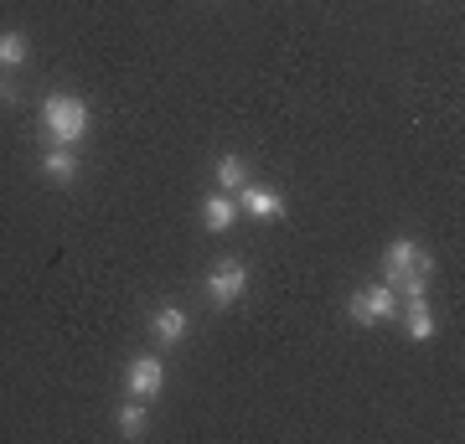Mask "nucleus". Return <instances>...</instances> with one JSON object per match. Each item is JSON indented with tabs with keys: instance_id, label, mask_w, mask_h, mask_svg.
Returning <instances> with one entry per match:
<instances>
[{
	"instance_id": "1",
	"label": "nucleus",
	"mask_w": 465,
	"mask_h": 444,
	"mask_svg": "<svg viewBox=\"0 0 465 444\" xmlns=\"http://www.w3.org/2000/svg\"><path fill=\"white\" fill-rule=\"evenodd\" d=\"M430 274H434L430 248L409 243V238H399V243L382 248V284H388V290H403V295H424Z\"/></svg>"
},
{
	"instance_id": "2",
	"label": "nucleus",
	"mask_w": 465,
	"mask_h": 444,
	"mask_svg": "<svg viewBox=\"0 0 465 444\" xmlns=\"http://www.w3.org/2000/svg\"><path fill=\"white\" fill-rule=\"evenodd\" d=\"M42 124H47L52 145H78L88 134V104L73 99V94H52L42 104Z\"/></svg>"
},
{
	"instance_id": "3",
	"label": "nucleus",
	"mask_w": 465,
	"mask_h": 444,
	"mask_svg": "<svg viewBox=\"0 0 465 444\" xmlns=\"http://www.w3.org/2000/svg\"><path fill=\"white\" fill-rule=\"evenodd\" d=\"M243 290H249V263L223 259V263L213 269V274H207V295H213L217 305H232V300L243 295Z\"/></svg>"
},
{
	"instance_id": "4",
	"label": "nucleus",
	"mask_w": 465,
	"mask_h": 444,
	"mask_svg": "<svg viewBox=\"0 0 465 444\" xmlns=\"http://www.w3.org/2000/svg\"><path fill=\"white\" fill-rule=\"evenodd\" d=\"M393 305H399V300H393V290H388V284H372V290H357V295H351V321H362V326H378V321H388V315H393Z\"/></svg>"
},
{
	"instance_id": "5",
	"label": "nucleus",
	"mask_w": 465,
	"mask_h": 444,
	"mask_svg": "<svg viewBox=\"0 0 465 444\" xmlns=\"http://www.w3.org/2000/svg\"><path fill=\"white\" fill-rule=\"evenodd\" d=\"M166 388V367H161V357H134L130 362V393L134 398H155Z\"/></svg>"
},
{
	"instance_id": "6",
	"label": "nucleus",
	"mask_w": 465,
	"mask_h": 444,
	"mask_svg": "<svg viewBox=\"0 0 465 444\" xmlns=\"http://www.w3.org/2000/svg\"><path fill=\"white\" fill-rule=\"evenodd\" d=\"M238 207L249 217H264V222H274V217L284 212V202H280V192H269V186H238Z\"/></svg>"
},
{
	"instance_id": "7",
	"label": "nucleus",
	"mask_w": 465,
	"mask_h": 444,
	"mask_svg": "<svg viewBox=\"0 0 465 444\" xmlns=\"http://www.w3.org/2000/svg\"><path fill=\"white\" fill-rule=\"evenodd\" d=\"M150 331H155V341L176 346V341L186 336V311H176V305H166V311H155V315H150Z\"/></svg>"
},
{
	"instance_id": "8",
	"label": "nucleus",
	"mask_w": 465,
	"mask_h": 444,
	"mask_svg": "<svg viewBox=\"0 0 465 444\" xmlns=\"http://www.w3.org/2000/svg\"><path fill=\"white\" fill-rule=\"evenodd\" d=\"M403 331H409L414 341H430V336H434V311L424 305V295H409V311H403Z\"/></svg>"
},
{
	"instance_id": "9",
	"label": "nucleus",
	"mask_w": 465,
	"mask_h": 444,
	"mask_svg": "<svg viewBox=\"0 0 465 444\" xmlns=\"http://www.w3.org/2000/svg\"><path fill=\"white\" fill-rule=\"evenodd\" d=\"M202 222H207V232H228L232 222H238V202H232V197H207Z\"/></svg>"
},
{
	"instance_id": "10",
	"label": "nucleus",
	"mask_w": 465,
	"mask_h": 444,
	"mask_svg": "<svg viewBox=\"0 0 465 444\" xmlns=\"http://www.w3.org/2000/svg\"><path fill=\"white\" fill-rule=\"evenodd\" d=\"M42 171H47L52 182H73V176H78V155H73V145H52L47 155H42Z\"/></svg>"
},
{
	"instance_id": "11",
	"label": "nucleus",
	"mask_w": 465,
	"mask_h": 444,
	"mask_svg": "<svg viewBox=\"0 0 465 444\" xmlns=\"http://www.w3.org/2000/svg\"><path fill=\"white\" fill-rule=\"evenodd\" d=\"M217 182L228 186V192H238V186L249 182V171H243V161H238V155H223V161H217Z\"/></svg>"
},
{
	"instance_id": "12",
	"label": "nucleus",
	"mask_w": 465,
	"mask_h": 444,
	"mask_svg": "<svg viewBox=\"0 0 465 444\" xmlns=\"http://www.w3.org/2000/svg\"><path fill=\"white\" fill-rule=\"evenodd\" d=\"M0 63H5V67H21V63H26V36H21V32H5V36H0Z\"/></svg>"
},
{
	"instance_id": "13",
	"label": "nucleus",
	"mask_w": 465,
	"mask_h": 444,
	"mask_svg": "<svg viewBox=\"0 0 465 444\" xmlns=\"http://www.w3.org/2000/svg\"><path fill=\"white\" fill-rule=\"evenodd\" d=\"M114 424H119V434H124V439H134V434H145V409H140V403H130V409L114 413Z\"/></svg>"
}]
</instances>
